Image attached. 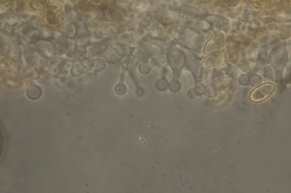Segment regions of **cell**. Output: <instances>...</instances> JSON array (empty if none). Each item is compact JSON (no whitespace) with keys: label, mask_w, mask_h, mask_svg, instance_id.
Segmentation results:
<instances>
[{"label":"cell","mask_w":291,"mask_h":193,"mask_svg":"<svg viewBox=\"0 0 291 193\" xmlns=\"http://www.w3.org/2000/svg\"><path fill=\"white\" fill-rule=\"evenodd\" d=\"M124 76V75H121L119 83L115 86L114 88L115 93L119 95H124L127 90L126 87L123 83Z\"/></svg>","instance_id":"cell-4"},{"label":"cell","mask_w":291,"mask_h":193,"mask_svg":"<svg viewBox=\"0 0 291 193\" xmlns=\"http://www.w3.org/2000/svg\"><path fill=\"white\" fill-rule=\"evenodd\" d=\"M219 53L216 52L207 56L202 63L203 67L205 68L210 67L219 62L220 59Z\"/></svg>","instance_id":"cell-3"},{"label":"cell","mask_w":291,"mask_h":193,"mask_svg":"<svg viewBox=\"0 0 291 193\" xmlns=\"http://www.w3.org/2000/svg\"><path fill=\"white\" fill-rule=\"evenodd\" d=\"M224 40V36L219 34L211 38L207 42L205 48V53L206 54L212 52L220 48Z\"/></svg>","instance_id":"cell-2"},{"label":"cell","mask_w":291,"mask_h":193,"mask_svg":"<svg viewBox=\"0 0 291 193\" xmlns=\"http://www.w3.org/2000/svg\"><path fill=\"white\" fill-rule=\"evenodd\" d=\"M275 87V85L273 83L263 84L253 91L250 95V99L255 102L263 100L272 93Z\"/></svg>","instance_id":"cell-1"}]
</instances>
